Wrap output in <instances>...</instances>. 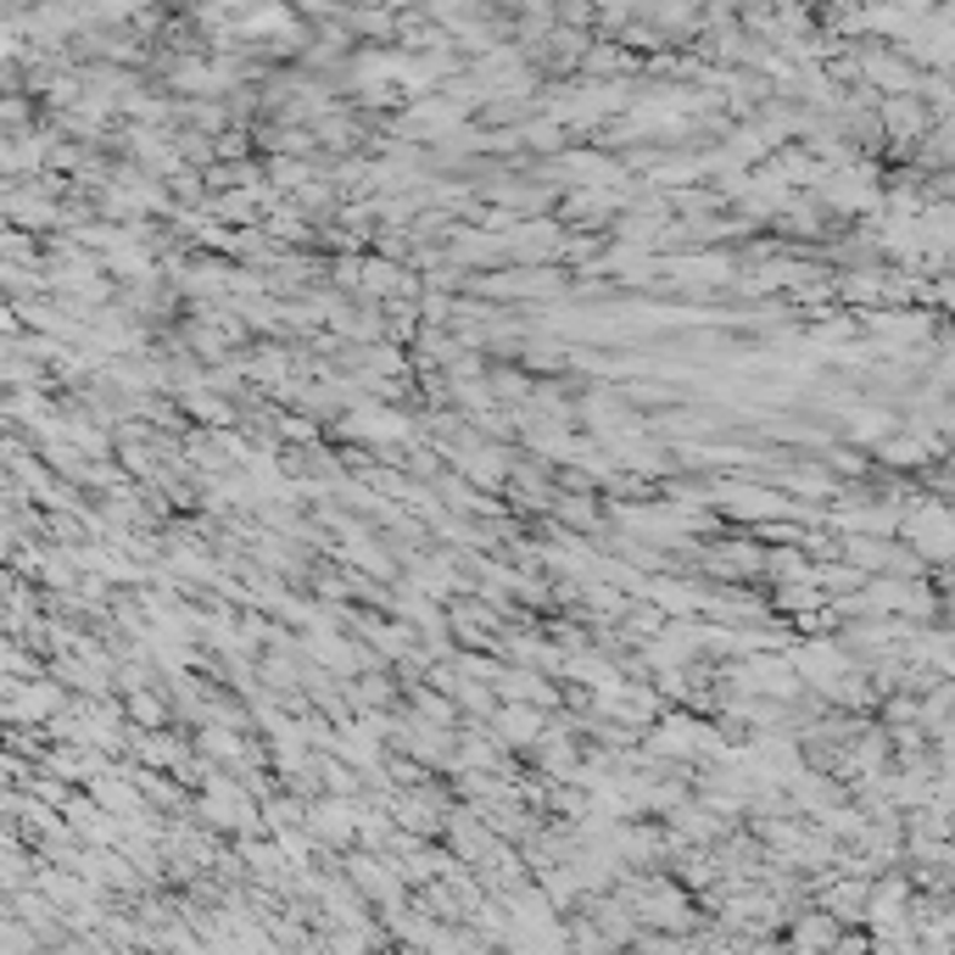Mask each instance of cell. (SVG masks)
<instances>
[{
  "mask_svg": "<svg viewBox=\"0 0 955 955\" xmlns=\"http://www.w3.org/2000/svg\"><path fill=\"white\" fill-rule=\"evenodd\" d=\"M430 7V18H441V23H458V18H481V0H425Z\"/></svg>",
  "mask_w": 955,
  "mask_h": 955,
  "instance_id": "cell-15",
  "label": "cell"
},
{
  "mask_svg": "<svg viewBox=\"0 0 955 955\" xmlns=\"http://www.w3.org/2000/svg\"><path fill=\"white\" fill-rule=\"evenodd\" d=\"M766 576H771L777 587H788V582H810L816 565L805 559V548H771V554H766Z\"/></svg>",
  "mask_w": 955,
  "mask_h": 955,
  "instance_id": "cell-9",
  "label": "cell"
},
{
  "mask_svg": "<svg viewBox=\"0 0 955 955\" xmlns=\"http://www.w3.org/2000/svg\"><path fill=\"white\" fill-rule=\"evenodd\" d=\"M866 79L905 90V85H910V68H899V57H871V62H866Z\"/></svg>",
  "mask_w": 955,
  "mask_h": 955,
  "instance_id": "cell-13",
  "label": "cell"
},
{
  "mask_svg": "<svg viewBox=\"0 0 955 955\" xmlns=\"http://www.w3.org/2000/svg\"><path fill=\"white\" fill-rule=\"evenodd\" d=\"M7 671H12V676H23V671H35V665H29V654H23V649H12V654H7Z\"/></svg>",
  "mask_w": 955,
  "mask_h": 955,
  "instance_id": "cell-17",
  "label": "cell"
},
{
  "mask_svg": "<svg viewBox=\"0 0 955 955\" xmlns=\"http://www.w3.org/2000/svg\"><path fill=\"white\" fill-rule=\"evenodd\" d=\"M799 949H838L844 944V933H838V916L832 910H810L805 922H793V933H788Z\"/></svg>",
  "mask_w": 955,
  "mask_h": 955,
  "instance_id": "cell-8",
  "label": "cell"
},
{
  "mask_svg": "<svg viewBox=\"0 0 955 955\" xmlns=\"http://www.w3.org/2000/svg\"><path fill=\"white\" fill-rule=\"evenodd\" d=\"M493 732L509 743V749H537L543 732H548V715L543 704H526V699H504L498 715H493Z\"/></svg>",
  "mask_w": 955,
  "mask_h": 955,
  "instance_id": "cell-4",
  "label": "cell"
},
{
  "mask_svg": "<svg viewBox=\"0 0 955 955\" xmlns=\"http://www.w3.org/2000/svg\"><path fill=\"white\" fill-rule=\"evenodd\" d=\"M129 721L135 727H163L168 721V704L157 699V688H129Z\"/></svg>",
  "mask_w": 955,
  "mask_h": 955,
  "instance_id": "cell-11",
  "label": "cell"
},
{
  "mask_svg": "<svg viewBox=\"0 0 955 955\" xmlns=\"http://www.w3.org/2000/svg\"><path fill=\"white\" fill-rule=\"evenodd\" d=\"M671 274L676 280H727L732 263L727 257H682V263H671Z\"/></svg>",
  "mask_w": 955,
  "mask_h": 955,
  "instance_id": "cell-12",
  "label": "cell"
},
{
  "mask_svg": "<svg viewBox=\"0 0 955 955\" xmlns=\"http://www.w3.org/2000/svg\"><path fill=\"white\" fill-rule=\"evenodd\" d=\"M788 660L799 665V676H805V688H816L821 699L855 671L849 665V643H832V637H810V643H799V649H788Z\"/></svg>",
  "mask_w": 955,
  "mask_h": 955,
  "instance_id": "cell-1",
  "label": "cell"
},
{
  "mask_svg": "<svg viewBox=\"0 0 955 955\" xmlns=\"http://www.w3.org/2000/svg\"><path fill=\"white\" fill-rule=\"evenodd\" d=\"M883 124H888V135L905 146V140H916V135L927 129V107H922L916 96H894V101L883 107Z\"/></svg>",
  "mask_w": 955,
  "mask_h": 955,
  "instance_id": "cell-7",
  "label": "cell"
},
{
  "mask_svg": "<svg viewBox=\"0 0 955 955\" xmlns=\"http://www.w3.org/2000/svg\"><path fill=\"white\" fill-rule=\"evenodd\" d=\"M341 436H358V441H413V425L397 408H386V402H358L347 413Z\"/></svg>",
  "mask_w": 955,
  "mask_h": 955,
  "instance_id": "cell-3",
  "label": "cell"
},
{
  "mask_svg": "<svg viewBox=\"0 0 955 955\" xmlns=\"http://www.w3.org/2000/svg\"><path fill=\"white\" fill-rule=\"evenodd\" d=\"M7 257H12V263H29V257H35V246H29V235H23V230H12V235H7Z\"/></svg>",
  "mask_w": 955,
  "mask_h": 955,
  "instance_id": "cell-16",
  "label": "cell"
},
{
  "mask_svg": "<svg viewBox=\"0 0 955 955\" xmlns=\"http://www.w3.org/2000/svg\"><path fill=\"white\" fill-rule=\"evenodd\" d=\"M380 732L374 727H363V721H352V727H341L335 738H330V749L347 760V766H358V771H380Z\"/></svg>",
  "mask_w": 955,
  "mask_h": 955,
  "instance_id": "cell-6",
  "label": "cell"
},
{
  "mask_svg": "<svg viewBox=\"0 0 955 955\" xmlns=\"http://www.w3.org/2000/svg\"><path fill=\"white\" fill-rule=\"evenodd\" d=\"M447 464H458V475L469 487H504L509 481V452L504 447H452L447 452Z\"/></svg>",
  "mask_w": 955,
  "mask_h": 955,
  "instance_id": "cell-5",
  "label": "cell"
},
{
  "mask_svg": "<svg viewBox=\"0 0 955 955\" xmlns=\"http://www.w3.org/2000/svg\"><path fill=\"white\" fill-rule=\"evenodd\" d=\"M899 425H905V419H894L888 408H860V413H855V441H888Z\"/></svg>",
  "mask_w": 955,
  "mask_h": 955,
  "instance_id": "cell-10",
  "label": "cell"
},
{
  "mask_svg": "<svg viewBox=\"0 0 955 955\" xmlns=\"http://www.w3.org/2000/svg\"><path fill=\"white\" fill-rule=\"evenodd\" d=\"M7 710H12V721L18 727H29V721H57L62 710H68V693H62V682H51L46 671L35 676V682H23V676H12L7 682Z\"/></svg>",
  "mask_w": 955,
  "mask_h": 955,
  "instance_id": "cell-2",
  "label": "cell"
},
{
  "mask_svg": "<svg viewBox=\"0 0 955 955\" xmlns=\"http://www.w3.org/2000/svg\"><path fill=\"white\" fill-rule=\"evenodd\" d=\"M493 391H498V397H509V402H520V397H532L537 386H532L520 369H493Z\"/></svg>",
  "mask_w": 955,
  "mask_h": 955,
  "instance_id": "cell-14",
  "label": "cell"
}]
</instances>
